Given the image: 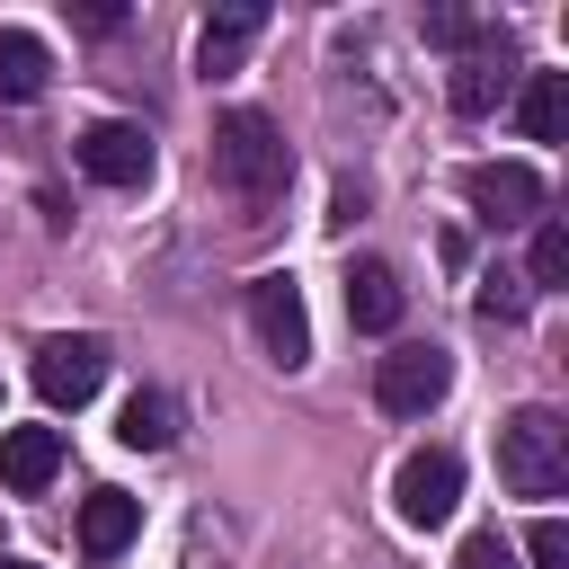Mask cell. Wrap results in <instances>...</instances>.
Here are the masks:
<instances>
[{"mask_svg": "<svg viewBox=\"0 0 569 569\" xmlns=\"http://www.w3.org/2000/svg\"><path fill=\"white\" fill-rule=\"evenodd\" d=\"M498 480H507L516 498H560V489H569V418L542 409V400L507 409V418H498Z\"/></svg>", "mask_w": 569, "mask_h": 569, "instance_id": "6da1fadb", "label": "cell"}, {"mask_svg": "<svg viewBox=\"0 0 569 569\" xmlns=\"http://www.w3.org/2000/svg\"><path fill=\"white\" fill-rule=\"evenodd\" d=\"M213 178H222L240 204H276L284 178H293V151H284V133H276L258 107H231V116L213 124Z\"/></svg>", "mask_w": 569, "mask_h": 569, "instance_id": "7a4b0ae2", "label": "cell"}, {"mask_svg": "<svg viewBox=\"0 0 569 569\" xmlns=\"http://www.w3.org/2000/svg\"><path fill=\"white\" fill-rule=\"evenodd\" d=\"M98 382H107V338H89V329H53V338H36V391H44L53 409L98 400Z\"/></svg>", "mask_w": 569, "mask_h": 569, "instance_id": "3957f363", "label": "cell"}, {"mask_svg": "<svg viewBox=\"0 0 569 569\" xmlns=\"http://www.w3.org/2000/svg\"><path fill=\"white\" fill-rule=\"evenodd\" d=\"M445 391H453V356H445V347H391V356L373 365V400H382L391 418H427Z\"/></svg>", "mask_w": 569, "mask_h": 569, "instance_id": "277c9868", "label": "cell"}, {"mask_svg": "<svg viewBox=\"0 0 569 569\" xmlns=\"http://www.w3.org/2000/svg\"><path fill=\"white\" fill-rule=\"evenodd\" d=\"M249 329H258V347L293 373V365H311V311H302V284L293 276H258L249 284Z\"/></svg>", "mask_w": 569, "mask_h": 569, "instance_id": "5b68a950", "label": "cell"}, {"mask_svg": "<svg viewBox=\"0 0 569 569\" xmlns=\"http://www.w3.org/2000/svg\"><path fill=\"white\" fill-rule=\"evenodd\" d=\"M391 507H400V525H445L453 507H462V462L445 453V445H418L409 462H400V480H391Z\"/></svg>", "mask_w": 569, "mask_h": 569, "instance_id": "8992f818", "label": "cell"}, {"mask_svg": "<svg viewBox=\"0 0 569 569\" xmlns=\"http://www.w3.org/2000/svg\"><path fill=\"white\" fill-rule=\"evenodd\" d=\"M80 169H89L98 187H142V178H151V133L124 124V116H107V124L80 133Z\"/></svg>", "mask_w": 569, "mask_h": 569, "instance_id": "52a82bcc", "label": "cell"}, {"mask_svg": "<svg viewBox=\"0 0 569 569\" xmlns=\"http://www.w3.org/2000/svg\"><path fill=\"white\" fill-rule=\"evenodd\" d=\"M462 196H471L489 222H533V213H542V178H533L525 160H480V169H462Z\"/></svg>", "mask_w": 569, "mask_h": 569, "instance_id": "ba28073f", "label": "cell"}, {"mask_svg": "<svg viewBox=\"0 0 569 569\" xmlns=\"http://www.w3.org/2000/svg\"><path fill=\"white\" fill-rule=\"evenodd\" d=\"M445 89H453V107H462V116H489V107L516 89V53H507V36H480V53H462Z\"/></svg>", "mask_w": 569, "mask_h": 569, "instance_id": "9c48e42d", "label": "cell"}, {"mask_svg": "<svg viewBox=\"0 0 569 569\" xmlns=\"http://www.w3.org/2000/svg\"><path fill=\"white\" fill-rule=\"evenodd\" d=\"M258 27H267V9H258V0H231V9H213V18H204V36H196V71H204V80L240 71V53L258 44Z\"/></svg>", "mask_w": 569, "mask_h": 569, "instance_id": "30bf717a", "label": "cell"}, {"mask_svg": "<svg viewBox=\"0 0 569 569\" xmlns=\"http://www.w3.org/2000/svg\"><path fill=\"white\" fill-rule=\"evenodd\" d=\"M53 471H62V436L53 427H9L0 436V489L36 498V489H53Z\"/></svg>", "mask_w": 569, "mask_h": 569, "instance_id": "8fae6325", "label": "cell"}, {"mask_svg": "<svg viewBox=\"0 0 569 569\" xmlns=\"http://www.w3.org/2000/svg\"><path fill=\"white\" fill-rule=\"evenodd\" d=\"M133 533H142V498H124V489H89L80 498V551L89 560H116Z\"/></svg>", "mask_w": 569, "mask_h": 569, "instance_id": "7c38bea8", "label": "cell"}, {"mask_svg": "<svg viewBox=\"0 0 569 569\" xmlns=\"http://www.w3.org/2000/svg\"><path fill=\"white\" fill-rule=\"evenodd\" d=\"M347 320L373 329V338L400 329V276H391L382 258H356V267H347Z\"/></svg>", "mask_w": 569, "mask_h": 569, "instance_id": "4fadbf2b", "label": "cell"}, {"mask_svg": "<svg viewBox=\"0 0 569 569\" xmlns=\"http://www.w3.org/2000/svg\"><path fill=\"white\" fill-rule=\"evenodd\" d=\"M44 71H53L44 36H27V27H0V98H9V107L44 98Z\"/></svg>", "mask_w": 569, "mask_h": 569, "instance_id": "5bb4252c", "label": "cell"}, {"mask_svg": "<svg viewBox=\"0 0 569 569\" xmlns=\"http://www.w3.org/2000/svg\"><path fill=\"white\" fill-rule=\"evenodd\" d=\"M516 124H525L533 142H560V124H569V71H525V89H516Z\"/></svg>", "mask_w": 569, "mask_h": 569, "instance_id": "9a60e30c", "label": "cell"}, {"mask_svg": "<svg viewBox=\"0 0 569 569\" xmlns=\"http://www.w3.org/2000/svg\"><path fill=\"white\" fill-rule=\"evenodd\" d=\"M116 436H124L133 453H160V445L178 436V427H169V400H160V391H133V400H124V418H116Z\"/></svg>", "mask_w": 569, "mask_h": 569, "instance_id": "2e32d148", "label": "cell"}, {"mask_svg": "<svg viewBox=\"0 0 569 569\" xmlns=\"http://www.w3.org/2000/svg\"><path fill=\"white\" fill-rule=\"evenodd\" d=\"M471 302H480V320H525V302H533V293H525V276H507V267H489Z\"/></svg>", "mask_w": 569, "mask_h": 569, "instance_id": "e0dca14e", "label": "cell"}, {"mask_svg": "<svg viewBox=\"0 0 569 569\" xmlns=\"http://www.w3.org/2000/svg\"><path fill=\"white\" fill-rule=\"evenodd\" d=\"M525 284H542V293H551V284H569V231H560V222H542V231H533V276H525Z\"/></svg>", "mask_w": 569, "mask_h": 569, "instance_id": "ac0fdd59", "label": "cell"}, {"mask_svg": "<svg viewBox=\"0 0 569 569\" xmlns=\"http://www.w3.org/2000/svg\"><path fill=\"white\" fill-rule=\"evenodd\" d=\"M525 551H533V569H569V525H560V516H533Z\"/></svg>", "mask_w": 569, "mask_h": 569, "instance_id": "d6986e66", "label": "cell"}, {"mask_svg": "<svg viewBox=\"0 0 569 569\" xmlns=\"http://www.w3.org/2000/svg\"><path fill=\"white\" fill-rule=\"evenodd\" d=\"M462 569H516L507 533H471V542H462Z\"/></svg>", "mask_w": 569, "mask_h": 569, "instance_id": "ffe728a7", "label": "cell"}, {"mask_svg": "<svg viewBox=\"0 0 569 569\" xmlns=\"http://www.w3.org/2000/svg\"><path fill=\"white\" fill-rule=\"evenodd\" d=\"M427 36H436V44H471V18H462V9H436Z\"/></svg>", "mask_w": 569, "mask_h": 569, "instance_id": "44dd1931", "label": "cell"}, {"mask_svg": "<svg viewBox=\"0 0 569 569\" xmlns=\"http://www.w3.org/2000/svg\"><path fill=\"white\" fill-rule=\"evenodd\" d=\"M0 569H36V560H0Z\"/></svg>", "mask_w": 569, "mask_h": 569, "instance_id": "7402d4cb", "label": "cell"}]
</instances>
